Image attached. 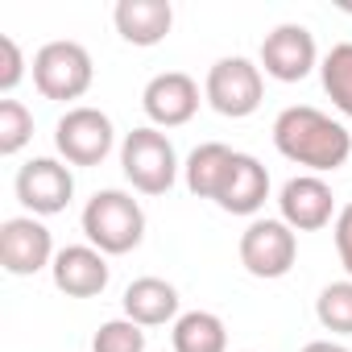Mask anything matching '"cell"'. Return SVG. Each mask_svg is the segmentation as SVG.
<instances>
[{
  "mask_svg": "<svg viewBox=\"0 0 352 352\" xmlns=\"http://www.w3.org/2000/svg\"><path fill=\"white\" fill-rule=\"evenodd\" d=\"M274 145L294 166H307V170L323 174V170H340L348 162L352 133L340 120H331L327 112H319L311 104H294V108L278 112V120H274Z\"/></svg>",
  "mask_w": 352,
  "mask_h": 352,
  "instance_id": "6da1fadb",
  "label": "cell"
},
{
  "mask_svg": "<svg viewBox=\"0 0 352 352\" xmlns=\"http://www.w3.org/2000/svg\"><path fill=\"white\" fill-rule=\"evenodd\" d=\"M83 232L100 253H133L145 236V212L129 191H96L83 208Z\"/></svg>",
  "mask_w": 352,
  "mask_h": 352,
  "instance_id": "7a4b0ae2",
  "label": "cell"
},
{
  "mask_svg": "<svg viewBox=\"0 0 352 352\" xmlns=\"http://www.w3.org/2000/svg\"><path fill=\"white\" fill-rule=\"evenodd\" d=\"M120 170L141 195H166L179 179V157H174V145L166 133L133 129L120 145Z\"/></svg>",
  "mask_w": 352,
  "mask_h": 352,
  "instance_id": "3957f363",
  "label": "cell"
},
{
  "mask_svg": "<svg viewBox=\"0 0 352 352\" xmlns=\"http://www.w3.org/2000/svg\"><path fill=\"white\" fill-rule=\"evenodd\" d=\"M96 79V67H91V54L79 46V42H46L38 54H34V87L46 96V100H79Z\"/></svg>",
  "mask_w": 352,
  "mask_h": 352,
  "instance_id": "277c9868",
  "label": "cell"
},
{
  "mask_svg": "<svg viewBox=\"0 0 352 352\" xmlns=\"http://www.w3.org/2000/svg\"><path fill=\"white\" fill-rule=\"evenodd\" d=\"M204 96L208 104L220 112V116H253L261 108V96H265V83H261V67H253L249 58H220L212 71H208V83H204Z\"/></svg>",
  "mask_w": 352,
  "mask_h": 352,
  "instance_id": "5b68a950",
  "label": "cell"
},
{
  "mask_svg": "<svg viewBox=\"0 0 352 352\" xmlns=\"http://www.w3.org/2000/svg\"><path fill=\"white\" fill-rule=\"evenodd\" d=\"M54 145L71 166H100L116 145V129L100 108H67V116L54 124Z\"/></svg>",
  "mask_w": 352,
  "mask_h": 352,
  "instance_id": "8992f818",
  "label": "cell"
},
{
  "mask_svg": "<svg viewBox=\"0 0 352 352\" xmlns=\"http://www.w3.org/2000/svg\"><path fill=\"white\" fill-rule=\"evenodd\" d=\"M298 257V236L286 220H253L241 236V265L253 278H286Z\"/></svg>",
  "mask_w": 352,
  "mask_h": 352,
  "instance_id": "52a82bcc",
  "label": "cell"
},
{
  "mask_svg": "<svg viewBox=\"0 0 352 352\" xmlns=\"http://www.w3.org/2000/svg\"><path fill=\"white\" fill-rule=\"evenodd\" d=\"M0 265L13 278H30L46 265H54V241L50 228L34 216H13L0 224Z\"/></svg>",
  "mask_w": 352,
  "mask_h": 352,
  "instance_id": "ba28073f",
  "label": "cell"
},
{
  "mask_svg": "<svg viewBox=\"0 0 352 352\" xmlns=\"http://www.w3.org/2000/svg\"><path fill=\"white\" fill-rule=\"evenodd\" d=\"M75 195V179L71 170L54 157H34L17 170V199L34 212V216H58L67 212Z\"/></svg>",
  "mask_w": 352,
  "mask_h": 352,
  "instance_id": "9c48e42d",
  "label": "cell"
},
{
  "mask_svg": "<svg viewBox=\"0 0 352 352\" xmlns=\"http://www.w3.org/2000/svg\"><path fill=\"white\" fill-rule=\"evenodd\" d=\"M141 108L153 124L162 129H179L199 112V83L183 71H162L145 83L141 91Z\"/></svg>",
  "mask_w": 352,
  "mask_h": 352,
  "instance_id": "30bf717a",
  "label": "cell"
},
{
  "mask_svg": "<svg viewBox=\"0 0 352 352\" xmlns=\"http://www.w3.org/2000/svg\"><path fill=\"white\" fill-rule=\"evenodd\" d=\"M315 38L307 25H278L274 34H265L261 42V67L270 79L278 83H298L311 75L315 67Z\"/></svg>",
  "mask_w": 352,
  "mask_h": 352,
  "instance_id": "8fae6325",
  "label": "cell"
},
{
  "mask_svg": "<svg viewBox=\"0 0 352 352\" xmlns=\"http://www.w3.org/2000/svg\"><path fill=\"white\" fill-rule=\"evenodd\" d=\"M278 208H282V220L294 232H319V228L331 224L336 195H331V187L319 179V174H298V179H290L282 187Z\"/></svg>",
  "mask_w": 352,
  "mask_h": 352,
  "instance_id": "7c38bea8",
  "label": "cell"
},
{
  "mask_svg": "<svg viewBox=\"0 0 352 352\" xmlns=\"http://www.w3.org/2000/svg\"><path fill=\"white\" fill-rule=\"evenodd\" d=\"M54 286L71 298H96L108 286V261L96 245H67L54 253Z\"/></svg>",
  "mask_w": 352,
  "mask_h": 352,
  "instance_id": "4fadbf2b",
  "label": "cell"
},
{
  "mask_svg": "<svg viewBox=\"0 0 352 352\" xmlns=\"http://www.w3.org/2000/svg\"><path fill=\"white\" fill-rule=\"evenodd\" d=\"M265 199H270V174H265V166L253 153H236L228 179H224V187L216 195V204L224 212H232V216H253Z\"/></svg>",
  "mask_w": 352,
  "mask_h": 352,
  "instance_id": "5bb4252c",
  "label": "cell"
},
{
  "mask_svg": "<svg viewBox=\"0 0 352 352\" xmlns=\"http://www.w3.org/2000/svg\"><path fill=\"white\" fill-rule=\"evenodd\" d=\"M112 21L129 46H157L174 25V9L170 0H120L112 9Z\"/></svg>",
  "mask_w": 352,
  "mask_h": 352,
  "instance_id": "9a60e30c",
  "label": "cell"
},
{
  "mask_svg": "<svg viewBox=\"0 0 352 352\" xmlns=\"http://www.w3.org/2000/svg\"><path fill=\"white\" fill-rule=\"evenodd\" d=\"M124 319L137 327H162L170 319H179V290L162 278H137L124 290Z\"/></svg>",
  "mask_w": 352,
  "mask_h": 352,
  "instance_id": "2e32d148",
  "label": "cell"
},
{
  "mask_svg": "<svg viewBox=\"0 0 352 352\" xmlns=\"http://www.w3.org/2000/svg\"><path fill=\"white\" fill-rule=\"evenodd\" d=\"M232 157H236V149H228L220 141L195 145L191 157H187V187H191V195L216 199L220 187H224V179H228V170H232Z\"/></svg>",
  "mask_w": 352,
  "mask_h": 352,
  "instance_id": "e0dca14e",
  "label": "cell"
},
{
  "mask_svg": "<svg viewBox=\"0 0 352 352\" xmlns=\"http://www.w3.org/2000/svg\"><path fill=\"white\" fill-rule=\"evenodd\" d=\"M174 352H228V327L212 311H187L174 319Z\"/></svg>",
  "mask_w": 352,
  "mask_h": 352,
  "instance_id": "ac0fdd59",
  "label": "cell"
},
{
  "mask_svg": "<svg viewBox=\"0 0 352 352\" xmlns=\"http://www.w3.org/2000/svg\"><path fill=\"white\" fill-rule=\"evenodd\" d=\"M319 71H323V91L331 96V104L344 116H352V42L331 46Z\"/></svg>",
  "mask_w": 352,
  "mask_h": 352,
  "instance_id": "d6986e66",
  "label": "cell"
},
{
  "mask_svg": "<svg viewBox=\"0 0 352 352\" xmlns=\"http://www.w3.org/2000/svg\"><path fill=\"white\" fill-rule=\"evenodd\" d=\"M315 315H319V323H323L327 331L352 336V278L323 286L319 298H315Z\"/></svg>",
  "mask_w": 352,
  "mask_h": 352,
  "instance_id": "ffe728a7",
  "label": "cell"
},
{
  "mask_svg": "<svg viewBox=\"0 0 352 352\" xmlns=\"http://www.w3.org/2000/svg\"><path fill=\"white\" fill-rule=\"evenodd\" d=\"M30 137H34V116H30V108L17 104V100H0V153H5V157L21 153V149L30 145Z\"/></svg>",
  "mask_w": 352,
  "mask_h": 352,
  "instance_id": "44dd1931",
  "label": "cell"
},
{
  "mask_svg": "<svg viewBox=\"0 0 352 352\" xmlns=\"http://www.w3.org/2000/svg\"><path fill=\"white\" fill-rule=\"evenodd\" d=\"M91 352H145V331L133 319H108L100 323Z\"/></svg>",
  "mask_w": 352,
  "mask_h": 352,
  "instance_id": "7402d4cb",
  "label": "cell"
},
{
  "mask_svg": "<svg viewBox=\"0 0 352 352\" xmlns=\"http://www.w3.org/2000/svg\"><path fill=\"white\" fill-rule=\"evenodd\" d=\"M25 75V58H21V46L9 38V34H0V91H13Z\"/></svg>",
  "mask_w": 352,
  "mask_h": 352,
  "instance_id": "603a6c76",
  "label": "cell"
},
{
  "mask_svg": "<svg viewBox=\"0 0 352 352\" xmlns=\"http://www.w3.org/2000/svg\"><path fill=\"white\" fill-rule=\"evenodd\" d=\"M336 253H340V265L352 278V204L336 216Z\"/></svg>",
  "mask_w": 352,
  "mask_h": 352,
  "instance_id": "cb8c5ba5",
  "label": "cell"
},
{
  "mask_svg": "<svg viewBox=\"0 0 352 352\" xmlns=\"http://www.w3.org/2000/svg\"><path fill=\"white\" fill-rule=\"evenodd\" d=\"M302 352H348V348L344 344H331V340H311Z\"/></svg>",
  "mask_w": 352,
  "mask_h": 352,
  "instance_id": "d4e9b609",
  "label": "cell"
}]
</instances>
